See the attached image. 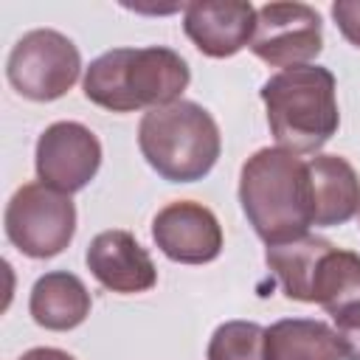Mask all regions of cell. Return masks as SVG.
<instances>
[{"instance_id": "cell-20", "label": "cell", "mask_w": 360, "mask_h": 360, "mask_svg": "<svg viewBox=\"0 0 360 360\" xmlns=\"http://www.w3.org/2000/svg\"><path fill=\"white\" fill-rule=\"evenodd\" d=\"M17 360H76V357L62 349H53V346H37V349H28L25 354H20Z\"/></svg>"}, {"instance_id": "cell-12", "label": "cell", "mask_w": 360, "mask_h": 360, "mask_svg": "<svg viewBox=\"0 0 360 360\" xmlns=\"http://www.w3.org/2000/svg\"><path fill=\"white\" fill-rule=\"evenodd\" d=\"M312 225L335 228L360 211V180L354 166L340 155H315L309 163Z\"/></svg>"}, {"instance_id": "cell-4", "label": "cell", "mask_w": 360, "mask_h": 360, "mask_svg": "<svg viewBox=\"0 0 360 360\" xmlns=\"http://www.w3.org/2000/svg\"><path fill=\"white\" fill-rule=\"evenodd\" d=\"M138 146L146 163L169 183L202 180L222 149L214 115L197 101H174L143 112L138 124Z\"/></svg>"}, {"instance_id": "cell-14", "label": "cell", "mask_w": 360, "mask_h": 360, "mask_svg": "<svg viewBox=\"0 0 360 360\" xmlns=\"http://www.w3.org/2000/svg\"><path fill=\"white\" fill-rule=\"evenodd\" d=\"M335 245L329 239L315 236V233H304L292 242L267 245L264 262L273 270V276H276V281H278V287L284 290L287 298L312 304V287H315L321 259Z\"/></svg>"}, {"instance_id": "cell-5", "label": "cell", "mask_w": 360, "mask_h": 360, "mask_svg": "<svg viewBox=\"0 0 360 360\" xmlns=\"http://www.w3.org/2000/svg\"><path fill=\"white\" fill-rule=\"evenodd\" d=\"M3 225L8 242L20 253L51 259L59 256L76 233V205L68 194H59L39 180L25 183L11 194Z\"/></svg>"}, {"instance_id": "cell-2", "label": "cell", "mask_w": 360, "mask_h": 360, "mask_svg": "<svg viewBox=\"0 0 360 360\" xmlns=\"http://www.w3.org/2000/svg\"><path fill=\"white\" fill-rule=\"evenodd\" d=\"M191 82L188 62L166 48H112L93 59L84 70V96L110 112L155 110L180 101Z\"/></svg>"}, {"instance_id": "cell-1", "label": "cell", "mask_w": 360, "mask_h": 360, "mask_svg": "<svg viewBox=\"0 0 360 360\" xmlns=\"http://www.w3.org/2000/svg\"><path fill=\"white\" fill-rule=\"evenodd\" d=\"M239 202L264 245H281L309 233L312 186L307 163L278 146L253 152L239 172Z\"/></svg>"}, {"instance_id": "cell-15", "label": "cell", "mask_w": 360, "mask_h": 360, "mask_svg": "<svg viewBox=\"0 0 360 360\" xmlns=\"http://www.w3.org/2000/svg\"><path fill=\"white\" fill-rule=\"evenodd\" d=\"M264 360H343V349L329 323L281 318L264 329Z\"/></svg>"}, {"instance_id": "cell-6", "label": "cell", "mask_w": 360, "mask_h": 360, "mask_svg": "<svg viewBox=\"0 0 360 360\" xmlns=\"http://www.w3.org/2000/svg\"><path fill=\"white\" fill-rule=\"evenodd\" d=\"M82 73V56L73 39L53 28H34L22 34L6 62L11 87L31 101L62 98Z\"/></svg>"}, {"instance_id": "cell-17", "label": "cell", "mask_w": 360, "mask_h": 360, "mask_svg": "<svg viewBox=\"0 0 360 360\" xmlns=\"http://www.w3.org/2000/svg\"><path fill=\"white\" fill-rule=\"evenodd\" d=\"M208 360H264V326L256 321H225L208 340Z\"/></svg>"}, {"instance_id": "cell-11", "label": "cell", "mask_w": 360, "mask_h": 360, "mask_svg": "<svg viewBox=\"0 0 360 360\" xmlns=\"http://www.w3.org/2000/svg\"><path fill=\"white\" fill-rule=\"evenodd\" d=\"M87 270L110 292L132 295L158 284V267L129 231H101L87 248Z\"/></svg>"}, {"instance_id": "cell-8", "label": "cell", "mask_w": 360, "mask_h": 360, "mask_svg": "<svg viewBox=\"0 0 360 360\" xmlns=\"http://www.w3.org/2000/svg\"><path fill=\"white\" fill-rule=\"evenodd\" d=\"M34 166L39 183L70 197L96 177L101 166V143L90 127L79 121H56L37 138Z\"/></svg>"}, {"instance_id": "cell-13", "label": "cell", "mask_w": 360, "mask_h": 360, "mask_svg": "<svg viewBox=\"0 0 360 360\" xmlns=\"http://www.w3.org/2000/svg\"><path fill=\"white\" fill-rule=\"evenodd\" d=\"M90 307L93 301L84 281L68 270H51L39 276L28 298V312L34 323L51 332L76 329L90 315Z\"/></svg>"}, {"instance_id": "cell-10", "label": "cell", "mask_w": 360, "mask_h": 360, "mask_svg": "<svg viewBox=\"0 0 360 360\" xmlns=\"http://www.w3.org/2000/svg\"><path fill=\"white\" fill-rule=\"evenodd\" d=\"M256 8L245 0H197L183 6V31L211 59H228L250 45Z\"/></svg>"}, {"instance_id": "cell-19", "label": "cell", "mask_w": 360, "mask_h": 360, "mask_svg": "<svg viewBox=\"0 0 360 360\" xmlns=\"http://www.w3.org/2000/svg\"><path fill=\"white\" fill-rule=\"evenodd\" d=\"M332 20L338 22L340 34L360 48V0H338L332 3Z\"/></svg>"}, {"instance_id": "cell-9", "label": "cell", "mask_w": 360, "mask_h": 360, "mask_svg": "<svg viewBox=\"0 0 360 360\" xmlns=\"http://www.w3.org/2000/svg\"><path fill=\"white\" fill-rule=\"evenodd\" d=\"M152 239L160 253L180 264H208L222 250V228L211 208L191 200L163 205L152 219Z\"/></svg>"}, {"instance_id": "cell-16", "label": "cell", "mask_w": 360, "mask_h": 360, "mask_svg": "<svg viewBox=\"0 0 360 360\" xmlns=\"http://www.w3.org/2000/svg\"><path fill=\"white\" fill-rule=\"evenodd\" d=\"M360 301V256L352 250L332 248L318 267L312 304H321L329 315Z\"/></svg>"}, {"instance_id": "cell-7", "label": "cell", "mask_w": 360, "mask_h": 360, "mask_svg": "<svg viewBox=\"0 0 360 360\" xmlns=\"http://www.w3.org/2000/svg\"><path fill=\"white\" fill-rule=\"evenodd\" d=\"M248 48L270 68L309 65L323 51L321 14L307 3H267L256 8V28Z\"/></svg>"}, {"instance_id": "cell-3", "label": "cell", "mask_w": 360, "mask_h": 360, "mask_svg": "<svg viewBox=\"0 0 360 360\" xmlns=\"http://www.w3.org/2000/svg\"><path fill=\"white\" fill-rule=\"evenodd\" d=\"M278 149L315 155L340 127L335 76L323 65H298L270 76L259 90Z\"/></svg>"}, {"instance_id": "cell-18", "label": "cell", "mask_w": 360, "mask_h": 360, "mask_svg": "<svg viewBox=\"0 0 360 360\" xmlns=\"http://www.w3.org/2000/svg\"><path fill=\"white\" fill-rule=\"evenodd\" d=\"M335 335L343 349V360H360V301L332 315Z\"/></svg>"}]
</instances>
